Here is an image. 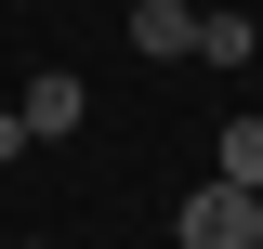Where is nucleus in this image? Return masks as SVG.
I'll list each match as a JSON object with an SVG mask.
<instances>
[{
    "instance_id": "39448f33",
    "label": "nucleus",
    "mask_w": 263,
    "mask_h": 249,
    "mask_svg": "<svg viewBox=\"0 0 263 249\" xmlns=\"http://www.w3.org/2000/svg\"><path fill=\"white\" fill-rule=\"evenodd\" d=\"M250 53H263L250 13H197V66H250Z\"/></svg>"
},
{
    "instance_id": "f03ea898",
    "label": "nucleus",
    "mask_w": 263,
    "mask_h": 249,
    "mask_svg": "<svg viewBox=\"0 0 263 249\" xmlns=\"http://www.w3.org/2000/svg\"><path fill=\"white\" fill-rule=\"evenodd\" d=\"M13 118H27V144H40V131H79V66H40Z\"/></svg>"
},
{
    "instance_id": "7ed1b4c3",
    "label": "nucleus",
    "mask_w": 263,
    "mask_h": 249,
    "mask_svg": "<svg viewBox=\"0 0 263 249\" xmlns=\"http://www.w3.org/2000/svg\"><path fill=\"white\" fill-rule=\"evenodd\" d=\"M132 53H197V13L184 0H132Z\"/></svg>"
},
{
    "instance_id": "20e7f679",
    "label": "nucleus",
    "mask_w": 263,
    "mask_h": 249,
    "mask_svg": "<svg viewBox=\"0 0 263 249\" xmlns=\"http://www.w3.org/2000/svg\"><path fill=\"white\" fill-rule=\"evenodd\" d=\"M211 184H250V197H263V118H224V144H211Z\"/></svg>"
},
{
    "instance_id": "f257e3e1",
    "label": "nucleus",
    "mask_w": 263,
    "mask_h": 249,
    "mask_svg": "<svg viewBox=\"0 0 263 249\" xmlns=\"http://www.w3.org/2000/svg\"><path fill=\"white\" fill-rule=\"evenodd\" d=\"M184 249H263V197L250 184H184Z\"/></svg>"
}]
</instances>
